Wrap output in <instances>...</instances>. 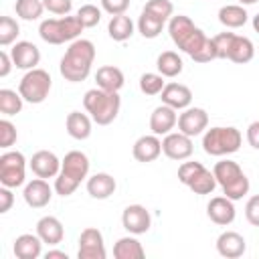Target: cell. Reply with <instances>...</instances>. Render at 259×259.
Here are the masks:
<instances>
[{"instance_id":"obj_28","label":"cell","mask_w":259,"mask_h":259,"mask_svg":"<svg viewBox=\"0 0 259 259\" xmlns=\"http://www.w3.org/2000/svg\"><path fill=\"white\" fill-rule=\"evenodd\" d=\"M255 55V47L251 42V38L247 36H241V34H235L233 36V42H231V49H229V61L233 63H239V65H245L253 59Z\"/></svg>"},{"instance_id":"obj_45","label":"cell","mask_w":259,"mask_h":259,"mask_svg":"<svg viewBox=\"0 0 259 259\" xmlns=\"http://www.w3.org/2000/svg\"><path fill=\"white\" fill-rule=\"evenodd\" d=\"M127 8H130V0H101V10H105L111 16L125 14Z\"/></svg>"},{"instance_id":"obj_7","label":"cell","mask_w":259,"mask_h":259,"mask_svg":"<svg viewBox=\"0 0 259 259\" xmlns=\"http://www.w3.org/2000/svg\"><path fill=\"white\" fill-rule=\"evenodd\" d=\"M243 144V136L233 125H217L202 134V150L208 156H229L235 154Z\"/></svg>"},{"instance_id":"obj_6","label":"cell","mask_w":259,"mask_h":259,"mask_svg":"<svg viewBox=\"0 0 259 259\" xmlns=\"http://www.w3.org/2000/svg\"><path fill=\"white\" fill-rule=\"evenodd\" d=\"M81 20L75 16H61V18H45L38 24V34L45 42L49 45H63V42H73L79 38L83 32Z\"/></svg>"},{"instance_id":"obj_30","label":"cell","mask_w":259,"mask_h":259,"mask_svg":"<svg viewBox=\"0 0 259 259\" xmlns=\"http://www.w3.org/2000/svg\"><path fill=\"white\" fill-rule=\"evenodd\" d=\"M144 255H146V251L136 237H121L113 245L115 259H142Z\"/></svg>"},{"instance_id":"obj_52","label":"cell","mask_w":259,"mask_h":259,"mask_svg":"<svg viewBox=\"0 0 259 259\" xmlns=\"http://www.w3.org/2000/svg\"><path fill=\"white\" fill-rule=\"evenodd\" d=\"M237 2H239L241 6H251V4H255L257 0H237Z\"/></svg>"},{"instance_id":"obj_11","label":"cell","mask_w":259,"mask_h":259,"mask_svg":"<svg viewBox=\"0 0 259 259\" xmlns=\"http://www.w3.org/2000/svg\"><path fill=\"white\" fill-rule=\"evenodd\" d=\"M162 152L170 158V160H188L194 152V146H192V138L182 134V132H170L164 136L162 140Z\"/></svg>"},{"instance_id":"obj_12","label":"cell","mask_w":259,"mask_h":259,"mask_svg":"<svg viewBox=\"0 0 259 259\" xmlns=\"http://www.w3.org/2000/svg\"><path fill=\"white\" fill-rule=\"evenodd\" d=\"M208 127V113L202 107H186L178 115V132L194 138L204 134Z\"/></svg>"},{"instance_id":"obj_38","label":"cell","mask_w":259,"mask_h":259,"mask_svg":"<svg viewBox=\"0 0 259 259\" xmlns=\"http://www.w3.org/2000/svg\"><path fill=\"white\" fill-rule=\"evenodd\" d=\"M144 10L150 12V14H154V16H158V18H162L166 22L174 14V4L170 0H148L146 6H144Z\"/></svg>"},{"instance_id":"obj_49","label":"cell","mask_w":259,"mask_h":259,"mask_svg":"<svg viewBox=\"0 0 259 259\" xmlns=\"http://www.w3.org/2000/svg\"><path fill=\"white\" fill-rule=\"evenodd\" d=\"M12 67H14V63H12L10 53L0 51V77H6V75L10 73V69H12Z\"/></svg>"},{"instance_id":"obj_36","label":"cell","mask_w":259,"mask_h":259,"mask_svg":"<svg viewBox=\"0 0 259 259\" xmlns=\"http://www.w3.org/2000/svg\"><path fill=\"white\" fill-rule=\"evenodd\" d=\"M166 77L160 73H144L140 77V91L144 95H160L162 89L166 87Z\"/></svg>"},{"instance_id":"obj_15","label":"cell","mask_w":259,"mask_h":259,"mask_svg":"<svg viewBox=\"0 0 259 259\" xmlns=\"http://www.w3.org/2000/svg\"><path fill=\"white\" fill-rule=\"evenodd\" d=\"M10 57H12L14 67L16 69H22V71L36 69V65L40 63V51L30 40H18V42H14V47L10 49Z\"/></svg>"},{"instance_id":"obj_4","label":"cell","mask_w":259,"mask_h":259,"mask_svg":"<svg viewBox=\"0 0 259 259\" xmlns=\"http://www.w3.org/2000/svg\"><path fill=\"white\" fill-rule=\"evenodd\" d=\"M168 32H170V38L172 42L186 55L194 57L202 45L206 42V34L202 32V28H198L188 16L184 14H176L168 20Z\"/></svg>"},{"instance_id":"obj_40","label":"cell","mask_w":259,"mask_h":259,"mask_svg":"<svg viewBox=\"0 0 259 259\" xmlns=\"http://www.w3.org/2000/svg\"><path fill=\"white\" fill-rule=\"evenodd\" d=\"M18 134H16V127L12 121L8 119H0V148L8 150L10 146H14Z\"/></svg>"},{"instance_id":"obj_39","label":"cell","mask_w":259,"mask_h":259,"mask_svg":"<svg viewBox=\"0 0 259 259\" xmlns=\"http://www.w3.org/2000/svg\"><path fill=\"white\" fill-rule=\"evenodd\" d=\"M77 18L81 20V24L85 28H93L99 24L101 20V8H97L95 4H83L79 10H77Z\"/></svg>"},{"instance_id":"obj_29","label":"cell","mask_w":259,"mask_h":259,"mask_svg":"<svg viewBox=\"0 0 259 259\" xmlns=\"http://www.w3.org/2000/svg\"><path fill=\"white\" fill-rule=\"evenodd\" d=\"M247 20H249V14L241 4H227L219 10V22L227 28H241L245 26Z\"/></svg>"},{"instance_id":"obj_32","label":"cell","mask_w":259,"mask_h":259,"mask_svg":"<svg viewBox=\"0 0 259 259\" xmlns=\"http://www.w3.org/2000/svg\"><path fill=\"white\" fill-rule=\"evenodd\" d=\"M164 24H166V22H164L162 18H158V16H154V14L146 12V10H142V14H140V18H138V32H140L144 38H156V36L162 32Z\"/></svg>"},{"instance_id":"obj_25","label":"cell","mask_w":259,"mask_h":259,"mask_svg":"<svg viewBox=\"0 0 259 259\" xmlns=\"http://www.w3.org/2000/svg\"><path fill=\"white\" fill-rule=\"evenodd\" d=\"M12 251H14V255L18 259H36L42 253V239L36 233L34 235L32 233H24V235L16 237Z\"/></svg>"},{"instance_id":"obj_51","label":"cell","mask_w":259,"mask_h":259,"mask_svg":"<svg viewBox=\"0 0 259 259\" xmlns=\"http://www.w3.org/2000/svg\"><path fill=\"white\" fill-rule=\"evenodd\" d=\"M253 28H255V32H259V12L253 16Z\"/></svg>"},{"instance_id":"obj_10","label":"cell","mask_w":259,"mask_h":259,"mask_svg":"<svg viewBox=\"0 0 259 259\" xmlns=\"http://www.w3.org/2000/svg\"><path fill=\"white\" fill-rule=\"evenodd\" d=\"M77 257H79V259H105V257H107L105 243H103V235H101L99 229L87 227V229L81 231Z\"/></svg>"},{"instance_id":"obj_8","label":"cell","mask_w":259,"mask_h":259,"mask_svg":"<svg viewBox=\"0 0 259 259\" xmlns=\"http://www.w3.org/2000/svg\"><path fill=\"white\" fill-rule=\"evenodd\" d=\"M53 87V79L49 75V71L45 69H30L24 73V77L18 83V93L22 95V99L26 103H42Z\"/></svg>"},{"instance_id":"obj_26","label":"cell","mask_w":259,"mask_h":259,"mask_svg":"<svg viewBox=\"0 0 259 259\" xmlns=\"http://www.w3.org/2000/svg\"><path fill=\"white\" fill-rule=\"evenodd\" d=\"M65 127H67V134L73 138V140H87L91 136V127H93V119L91 115L87 113H81V111H71L65 119Z\"/></svg>"},{"instance_id":"obj_48","label":"cell","mask_w":259,"mask_h":259,"mask_svg":"<svg viewBox=\"0 0 259 259\" xmlns=\"http://www.w3.org/2000/svg\"><path fill=\"white\" fill-rule=\"evenodd\" d=\"M247 142H249L251 148L259 150V119L249 123V127H247Z\"/></svg>"},{"instance_id":"obj_34","label":"cell","mask_w":259,"mask_h":259,"mask_svg":"<svg viewBox=\"0 0 259 259\" xmlns=\"http://www.w3.org/2000/svg\"><path fill=\"white\" fill-rule=\"evenodd\" d=\"M22 95L14 89H0V111L4 115H16L22 111Z\"/></svg>"},{"instance_id":"obj_42","label":"cell","mask_w":259,"mask_h":259,"mask_svg":"<svg viewBox=\"0 0 259 259\" xmlns=\"http://www.w3.org/2000/svg\"><path fill=\"white\" fill-rule=\"evenodd\" d=\"M233 36H235V32H219V34H214V36H212L219 59H227V57H229V49H231Z\"/></svg>"},{"instance_id":"obj_37","label":"cell","mask_w":259,"mask_h":259,"mask_svg":"<svg viewBox=\"0 0 259 259\" xmlns=\"http://www.w3.org/2000/svg\"><path fill=\"white\" fill-rule=\"evenodd\" d=\"M20 34V26L12 16H2L0 18V45L8 47L16 40V36Z\"/></svg>"},{"instance_id":"obj_23","label":"cell","mask_w":259,"mask_h":259,"mask_svg":"<svg viewBox=\"0 0 259 259\" xmlns=\"http://www.w3.org/2000/svg\"><path fill=\"white\" fill-rule=\"evenodd\" d=\"M36 235L42 239V243L55 247V245H59L63 241L65 229H63V223L57 217L47 214V217L38 219V223H36Z\"/></svg>"},{"instance_id":"obj_44","label":"cell","mask_w":259,"mask_h":259,"mask_svg":"<svg viewBox=\"0 0 259 259\" xmlns=\"http://www.w3.org/2000/svg\"><path fill=\"white\" fill-rule=\"evenodd\" d=\"M42 4H45V10L57 16H67L73 8V0H42Z\"/></svg>"},{"instance_id":"obj_1","label":"cell","mask_w":259,"mask_h":259,"mask_svg":"<svg viewBox=\"0 0 259 259\" xmlns=\"http://www.w3.org/2000/svg\"><path fill=\"white\" fill-rule=\"evenodd\" d=\"M93 61H95V45L87 38H77L65 51L59 71L65 77V81L81 83L89 77Z\"/></svg>"},{"instance_id":"obj_27","label":"cell","mask_w":259,"mask_h":259,"mask_svg":"<svg viewBox=\"0 0 259 259\" xmlns=\"http://www.w3.org/2000/svg\"><path fill=\"white\" fill-rule=\"evenodd\" d=\"M156 69L166 79H174V77H178L182 73L184 63L178 57V53H174V51H162L158 55V59H156Z\"/></svg>"},{"instance_id":"obj_14","label":"cell","mask_w":259,"mask_h":259,"mask_svg":"<svg viewBox=\"0 0 259 259\" xmlns=\"http://www.w3.org/2000/svg\"><path fill=\"white\" fill-rule=\"evenodd\" d=\"M28 166L32 170L34 176L38 178H57V174L61 172V160L57 158L55 152L51 150H38L32 154V158L28 160Z\"/></svg>"},{"instance_id":"obj_24","label":"cell","mask_w":259,"mask_h":259,"mask_svg":"<svg viewBox=\"0 0 259 259\" xmlns=\"http://www.w3.org/2000/svg\"><path fill=\"white\" fill-rule=\"evenodd\" d=\"M95 83L99 89H105V91H117L123 87L125 83V77H123V71L115 65H103L97 69L95 73Z\"/></svg>"},{"instance_id":"obj_17","label":"cell","mask_w":259,"mask_h":259,"mask_svg":"<svg viewBox=\"0 0 259 259\" xmlns=\"http://www.w3.org/2000/svg\"><path fill=\"white\" fill-rule=\"evenodd\" d=\"M22 196H24V202H26L28 206H32V208H42V206H47V204L51 202V198H53V188L49 186V182H47L45 178H38V176H36V178H32L30 182H26Z\"/></svg>"},{"instance_id":"obj_35","label":"cell","mask_w":259,"mask_h":259,"mask_svg":"<svg viewBox=\"0 0 259 259\" xmlns=\"http://www.w3.org/2000/svg\"><path fill=\"white\" fill-rule=\"evenodd\" d=\"M186 186H188L194 194H210V192L217 188V178H214V174H212L210 170L202 168Z\"/></svg>"},{"instance_id":"obj_5","label":"cell","mask_w":259,"mask_h":259,"mask_svg":"<svg viewBox=\"0 0 259 259\" xmlns=\"http://www.w3.org/2000/svg\"><path fill=\"white\" fill-rule=\"evenodd\" d=\"M212 174L217 178V184L223 188V194L231 200H241L249 192V178L245 176L243 168L235 160H221L214 164Z\"/></svg>"},{"instance_id":"obj_16","label":"cell","mask_w":259,"mask_h":259,"mask_svg":"<svg viewBox=\"0 0 259 259\" xmlns=\"http://www.w3.org/2000/svg\"><path fill=\"white\" fill-rule=\"evenodd\" d=\"M206 214L214 225L227 227V225H231L235 221V214H237L235 200H231L227 196H212L208 200V204H206Z\"/></svg>"},{"instance_id":"obj_21","label":"cell","mask_w":259,"mask_h":259,"mask_svg":"<svg viewBox=\"0 0 259 259\" xmlns=\"http://www.w3.org/2000/svg\"><path fill=\"white\" fill-rule=\"evenodd\" d=\"M132 154L138 162H154L160 154H162V140L160 136L156 134H150V136H142L134 142V148H132Z\"/></svg>"},{"instance_id":"obj_43","label":"cell","mask_w":259,"mask_h":259,"mask_svg":"<svg viewBox=\"0 0 259 259\" xmlns=\"http://www.w3.org/2000/svg\"><path fill=\"white\" fill-rule=\"evenodd\" d=\"M214 59H219V55H217L214 40H212V36H210V38H206V42L202 45V49L192 57V61H196V63H210V61H214Z\"/></svg>"},{"instance_id":"obj_41","label":"cell","mask_w":259,"mask_h":259,"mask_svg":"<svg viewBox=\"0 0 259 259\" xmlns=\"http://www.w3.org/2000/svg\"><path fill=\"white\" fill-rule=\"evenodd\" d=\"M204 166H202V162H182L180 164V168H178V180L182 182V184H188L200 170H202Z\"/></svg>"},{"instance_id":"obj_47","label":"cell","mask_w":259,"mask_h":259,"mask_svg":"<svg viewBox=\"0 0 259 259\" xmlns=\"http://www.w3.org/2000/svg\"><path fill=\"white\" fill-rule=\"evenodd\" d=\"M12 202H14V194H12V188L8 186H2L0 188V212H8L12 208Z\"/></svg>"},{"instance_id":"obj_13","label":"cell","mask_w":259,"mask_h":259,"mask_svg":"<svg viewBox=\"0 0 259 259\" xmlns=\"http://www.w3.org/2000/svg\"><path fill=\"white\" fill-rule=\"evenodd\" d=\"M121 225L132 235H144L150 231L152 217L144 204H130L121 212Z\"/></svg>"},{"instance_id":"obj_2","label":"cell","mask_w":259,"mask_h":259,"mask_svg":"<svg viewBox=\"0 0 259 259\" xmlns=\"http://www.w3.org/2000/svg\"><path fill=\"white\" fill-rule=\"evenodd\" d=\"M89 174V158L81 150H71L61 160V172L55 178V192L61 196H71L79 184Z\"/></svg>"},{"instance_id":"obj_22","label":"cell","mask_w":259,"mask_h":259,"mask_svg":"<svg viewBox=\"0 0 259 259\" xmlns=\"http://www.w3.org/2000/svg\"><path fill=\"white\" fill-rule=\"evenodd\" d=\"M115 188H117V182L107 172H97V174L87 178V192H89L91 198L105 200L115 192Z\"/></svg>"},{"instance_id":"obj_3","label":"cell","mask_w":259,"mask_h":259,"mask_svg":"<svg viewBox=\"0 0 259 259\" xmlns=\"http://www.w3.org/2000/svg\"><path fill=\"white\" fill-rule=\"evenodd\" d=\"M83 107L97 125H109L119 113L121 99L117 91H105L95 87L83 95Z\"/></svg>"},{"instance_id":"obj_31","label":"cell","mask_w":259,"mask_h":259,"mask_svg":"<svg viewBox=\"0 0 259 259\" xmlns=\"http://www.w3.org/2000/svg\"><path fill=\"white\" fill-rule=\"evenodd\" d=\"M107 32H109V36L115 42H123V40L132 38V34H134V22L125 14H115V16L109 18Z\"/></svg>"},{"instance_id":"obj_50","label":"cell","mask_w":259,"mask_h":259,"mask_svg":"<svg viewBox=\"0 0 259 259\" xmlns=\"http://www.w3.org/2000/svg\"><path fill=\"white\" fill-rule=\"evenodd\" d=\"M45 257H47V259H69V255H67L65 251H59V249H51V251H47Z\"/></svg>"},{"instance_id":"obj_18","label":"cell","mask_w":259,"mask_h":259,"mask_svg":"<svg viewBox=\"0 0 259 259\" xmlns=\"http://www.w3.org/2000/svg\"><path fill=\"white\" fill-rule=\"evenodd\" d=\"M178 125V113L174 107L162 103L158 105L150 115V130L156 136H166Z\"/></svg>"},{"instance_id":"obj_33","label":"cell","mask_w":259,"mask_h":259,"mask_svg":"<svg viewBox=\"0 0 259 259\" xmlns=\"http://www.w3.org/2000/svg\"><path fill=\"white\" fill-rule=\"evenodd\" d=\"M14 12L22 20H38L45 12L42 0H16L14 2Z\"/></svg>"},{"instance_id":"obj_9","label":"cell","mask_w":259,"mask_h":259,"mask_svg":"<svg viewBox=\"0 0 259 259\" xmlns=\"http://www.w3.org/2000/svg\"><path fill=\"white\" fill-rule=\"evenodd\" d=\"M26 178V158L18 150H8L0 156V184L18 188Z\"/></svg>"},{"instance_id":"obj_46","label":"cell","mask_w":259,"mask_h":259,"mask_svg":"<svg viewBox=\"0 0 259 259\" xmlns=\"http://www.w3.org/2000/svg\"><path fill=\"white\" fill-rule=\"evenodd\" d=\"M245 217L253 227H259V194H253L245 204Z\"/></svg>"},{"instance_id":"obj_19","label":"cell","mask_w":259,"mask_h":259,"mask_svg":"<svg viewBox=\"0 0 259 259\" xmlns=\"http://www.w3.org/2000/svg\"><path fill=\"white\" fill-rule=\"evenodd\" d=\"M160 99H162V103L174 107L176 111H182V109L190 107L192 91H190V87H186L182 83H166V87L160 93Z\"/></svg>"},{"instance_id":"obj_20","label":"cell","mask_w":259,"mask_h":259,"mask_svg":"<svg viewBox=\"0 0 259 259\" xmlns=\"http://www.w3.org/2000/svg\"><path fill=\"white\" fill-rule=\"evenodd\" d=\"M247 249V243H245V237L237 231H225L219 235L217 239V251L221 257H227V259H237L245 253Z\"/></svg>"}]
</instances>
